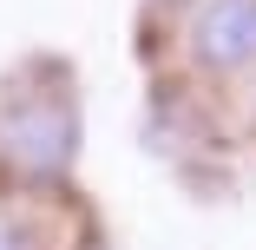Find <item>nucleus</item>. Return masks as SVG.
<instances>
[{
    "instance_id": "obj_1",
    "label": "nucleus",
    "mask_w": 256,
    "mask_h": 250,
    "mask_svg": "<svg viewBox=\"0 0 256 250\" xmlns=\"http://www.w3.org/2000/svg\"><path fill=\"white\" fill-rule=\"evenodd\" d=\"M190 53L210 73H243L256 60V0H204L190 20Z\"/></svg>"
},
{
    "instance_id": "obj_3",
    "label": "nucleus",
    "mask_w": 256,
    "mask_h": 250,
    "mask_svg": "<svg viewBox=\"0 0 256 250\" xmlns=\"http://www.w3.org/2000/svg\"><path fill=\"white\" fill-rule=\"evenodd\" d=\"M0 250H20V237H7V230H0Z\"/></svg>"
},
{
    "instance_id": "obj_2",
    "label": "nucleus",
    "mask_w": 256,
    "mask_h": 250,
    "mask_svg": "<svg viewBox=\"0 0 256 250\" xmlns=\"http://www.w3.org/2000/svg\"><path fill=\"white\" fill-rule=\"evenodd\" d=\"M7 145H14L20 165L60 171V165L72 158V145H79V125H72V112L60 106V99H46V106H20V119L7 125Z\"/></svg>"
}]
</instances>
